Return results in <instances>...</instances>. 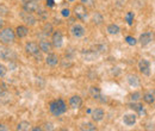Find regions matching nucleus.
Returning a JSON list of instances; mask_svg holds the SVG:
<instances>
[{
	"label": "nucleus",
	"mask_w": 155,
	"mask_h": 131,
	"mask_svg": "<svg viewBox=\"0 0 155 131\" xmlns=\"http://www.w3.org/2000/svg\"><path fill=\"white\" fill-rule=\"evenodd\" d=\"M142 98V94L140 93V92H134V93L130 95V99L133 100V101H137V100H140Z\"/></svg>",
	"instance_id": "7c9ffc66"
},
{
	"label": "nucleus",
	"mask_w": 155,
	"mask_h": 131,
	"mask_svg": "<svg viewBox=\"0 0 155 131\" xmlns=\"http://www.w3.org/2000/svg\"><path fill=\"white\" fill-rule=\"evenodd\" d=\"M136 119H137V116L136 114H125L123 117V122L125 125L128 126H131L136 123Z\"/></svg>",
	"instance_id": "f3484780"
},
{
	"label": "nucleus",
	"mask_w": 155,
	"mask_h": 131,
	"mask_svg": "<svg viewBox=\"0 0 155 131\" xmlns=\"http://www.w3.org/2000/svg\"><path fill=\"white\" fill-rule=\"evenodd\" d=\"M154 39V34L152 32V31H147V32H143L140 38H138V42L141 43V45H148Z\"/></svg>",
	"instance_id": "9d476101"
},
{
	"label": "nucleus",
	"mask_w": 155,
	"mask_h": 131,
	"mask_svg": "<svg viewBox=\"0 0 155 131\" xmlns=\"http://www.w3.org/2000/svg\"><path fill=\"white\" fill-rule=\"evenodd\" d=\"M71 34L75 38L84 37L85 34H86V29H85L81 24H74V25L71 28Z\"/></svg>",
	"instance_id": "1a4fd4ad"
},
{
	"label": "nucleus",
	"mask_w": 155,
	"mask_h": 131,
	"mask_svg": "<svg viewBox=\"0 0 155 131\" xmlns=\"http://www.w3.org/2000/svg\"><path fill=\"white\" fill-rule=\"evenodd\" d=\"M125 41H127V43L129 45H135L136 43H137V39L135 37H133V36H128V37L125 38Z\"/></svg>",
	"instance_id": "2f4dec72"
},
{
	"label": "nucleus",
	"mask_w": 155,
	"mask_h": 131,
	"mask_svg": "<svg viewBox=\"0 0 155 131\" xmlns=\"http://www.w3.org/2000/svg\"><path fill=\"white\" fill-rule=\"evenodd\" d=\"M25 53L30 56H36L37 54L41 53V49H39V45L35 42H28L25 44Z\"/></svg>",
	"instance_id": "20e7f679"
},
{
	"label": "nucleus",
	"mask_w": 155,
	"mask_h": 131,
	"mask_svg": "<svg viewBox=\"0 0 155 131\" xmlns=\"http://www.w3.org/2000/svg\"><path fill=\"white\" fill-rule=\"evenodd\" d=\"M129 107H130L131 110H134V111H137L138 113L143 112V106H142L141 104H136L135 101L131 103V104H129Z\"/></svg>",
	"instance_id": "393cba45"
},
{
	"label": "nucleus",
	"mask_w": 155,
	"mask_h": 131,
	"mask_svg": "<svg viewBox=\"0 0 155 131\" xmlns=\"http://www.w3.org/2000/svg\"><path fill=\"white\" fill-rule=\"evenodd\" d=\"M16 36L19 38H24L26 37L28 35H29V29H28V26H25V25H18L17 28H16Z\"/></svg>",
	"instance_id": "4468645a"
},
{
	"label": "nucleus",
	"mask_w": 155,
	"mask_h": 131,
	"mask_svg": "<svg viewBox=\"0 0 155 131\" xmlns=\"http://www.w3.org/2000/svg\"><path fill=\"white\" fill-rule=\"evenodd\" d=\"M80 130L94 131V130H97V128H96L94 124H92V123H84V124L80 125Z\"/></svg>",
	"instance_id": "412c9836"
},
{
	"label": "nucleus",
	"mask_w": 155,
	"mask_h": 131,
	"mask_svg": "<svg viewBox=\"0 0 155 131\" xmlns=\"http://www.w3.org/2000/svg\"><path fill=\"white\" fill-rule=\"evenodd\" d=\"M37 13H38V17L41 19H43V20L48 19V16H49V15H48V12H47V11H44V10H41V7L38 8V12H37Z\"/></svg>",
	"instance_id": "c756f323"
},
{
	"label": "nucleus",
	"mask_w": 155,
	"mask_h": 131,
	"mask_svg": "<svg viewBox=\"0 0 155 131\" xmlns=\"http://www.w3.org/2000/svg\"><path fill=\"white\" fill-rule=\"evenodd\" d=\"M38 45H39V49H41L42 53H47V54H49V53H51V50H53V44H51L50 42L45 41V39H42V41L38 43Z\"/></svg>",
	"instance_id": "f8f14e48"
},
{
	"label": "nucleus",
	"mask_w": 155,
	"mask_h": 131,
	"mask_svg": "<svg viewBox=\"0 0 155 131\" xmlns=\"http://www.w3.org/2000/svg\"><path fill=\"white\" fill-rule=\"evenodd\" d=\"M80 1L86 6H93L94 5V0H80Z\"/></svg>",
	"instance_id": "72a5a7b5"
},
{
	"label": "nucleus",
	"mask_w": 155,
	"mask_h": 131,
	"mask_svg": "<svg viewBox=\"0 0 155 131\" xmlns=\"http://www.w3.org/2000/svg\"><path fill=\"white\" fill-rule=\"evenodd\" d=\"M134 12H128L127 15H125V20H127V23L129 24V25H133V21H134Z\"/></svg>",
	"instance_id": "cd10ccee"
},
{
	"label": "nucleus",
	"mask_w": 155,
	"mask_h": 131,
	"mask_svg": "<svg viewBox=\"0 0 155 131\" xmlns=\"http://www.w3.org/2000/svg\"><path fill=\"white\" fill-rule=\"evenodd\" d=\"M30 129V123L29 122H20L17 125V130L18 131H26Z\"/></svg>",
	"instance_id": "5701e85b"
},
{
	"label": "nucleus",
	"mask_w": 155,
	"mask_h": 131,
	"mask_svg": "<svg viewBox=\"0 0 155 131\" xmlns=\"http://www.w3.org/2000/svg\"><path fill=\"white\" fill-rule=\"evenodd\" d=\"M23 8H24V11H26V12L35 13V12H37V11H38L39 2L38 1H34V0L24 1V4H23Z\"/></svg>",
	"instance_id": "39448f33"
},
{
	"label": "nucleus",
	"mask_w": 155,
	"mask_h": 131,
	"mask_svg": "<svg viewBox=\"0 0 155 131\" xmlns=\"http://www.w3.org/2000/svg\"><path fill=\"white\" fill-rule=\"evenodd\" d=\"M69 105L72 109H79L81 107L82 105V99L79 97V95H73L71 99H69Z\"/></svg>",
	"instance_id": "2eb2a0df"
},
{
	"label": "nucleus",
	"mask_w": 155,
	"mask_h": 131,
	"mask_svg": "<svg viewBox=\"0 0 155 131\" xmlns=\"http://www.w3.org/2000/svg\"><path fill=\"white\" fill-rule=\"evenodd\" d=\"M143 100H144L147 104H149V105L154 104L155 103V92H147V93H144L143 94Z\"/></svg>",
	"instance_id": "a211bd4d"
},
{
	"label": "nucleus",
	"mask_w": 155,
	"mask_h": 131,
	"mask_svg": "<svg viewBox=\"0 0 155 131\" xmlns=\"http://www.w3.org/2000/svg\"><path fill=\"white\" fill-rule=\"evenodd\" d=\"M23 1H28V0H23ZM34 1H41V0H34Z\"/></svg>",
	"instance_id": "a19ab883"
},
{
	"label": "nucleus",
	"mask_w": 155,
	"mask_h": 131,
	"mask_svg": "<svg viewBox=\"0 0 155 131\" xmlns=\"http://www.w3.org/2000/svg\"><path fill=\"white\" fill-rule=\"evenodd\" d=\"M0 130H2V131H6V130H8L7 128H6V125H4V124H0Z\"/></svg>",
	"instance_id": "4c0bfd02"
},
{
	"label": "nucleus",
	"mask_w": 155,
	"mask_h": 131,
	"mask_svg": "<svg viewBox=\"0 0 155 131\" xmlns=\"http://www.w3.org/2000/svg\"><path fill=\"white\" fill-rule=\"evenodd\" d=\"M49 111L54 116H61L67 111V105L62 99H56L49 104Z\"/></svg>",
	"instance_id": "f03ea898"
},
{
	"label": "nucleus",
	"mask_w": 155,
	"mask_h": 131,
	"mask_svg": "<svg viewBox=\"0 0 155 131\" xmlns=\"http://www.w3.org/2000/svg\"><path fill=\"white\" fill-rule=\"evenodd\" d=\"M51 44L54 48H61L63 44V35L60 30H56L53 35H51Z\"/></svg>",
	"instance_id": "0eeeda50"
},
{
	"label": "nucleus",
	"mask_w": 155,
	"mask_h": 131,
	"mask_svg": "<svg viewBox=\"0 0 155 131\" xmlns=\"http://www.w3.org/2000/svg\"><path fill=\"white\" fill-rule=\"evenodd\" d=\"M4 23H5V21H4V20H2V18L0 17V28H2V26H4Z\"/></svg>",
	"instance_id": "58836bf2"
},
{
	"label": "nucleus",
	"mask_w": 155,
	"mask_h": 131,
	"mask_svg": "<svg viewBox=\"0 0 155 131\" xmlns=\"http://www.w3.org/2000/svg\"><path fill=\"white\" fill-rule=\"evenodd\" d=\"M8 12H10L8 7L6 5H4V4H0V16H7Z\"/></svg>",
	"instance_id": "bb28decb"
},
{
	"label": "nucleus",
	"mask_w": 155,
	"mask_h": 131,
	"mask_svg": "<svg viewBox=\"0 0 155 131\" xmlns=\"http://www.w3.org/2000/svg\"><path fill=\"white\" fill-rule=\"evenodd\" d=\"M61 15H62L63 17H67V18H68V17L71 16V11H69L68 8H63L62 12H61Z\"/></svg>",
	"instance_id": "f704fd0d"
},
{
	"label": "nucleus",
	"mask_w": 155,
	"mask_h": 131,
	"mask_svg": "<svg viewBox=\"0 0 155 131\" xmlns=\"http://www.w3.org/2000/svg\"><path fill=\"white\" fill-rule=\"evenodd\" d=\"M138 69H140V72L143 75L149 76L150 75V62L148 60H146V58L140 60V62H138Z\"/></svg>",
	"instance_id": "6e6552de"
},
{
	"label": "nucleus",
	"mask_w": 155,
	"mask_h": 131,
	"mask_svg": "<svg viewBox=\"0 0 155 131\" xmlns=\"http://www.w3.org/2000/svg\"><path fill=\"white\" fill-rule=\"evenodd\" d=\"M21 19H23V21L26 24V25H30V26H32V25H35L36 24V21H37V19L34 17V15L32 13H30V12H26V11H24V12H21Z\"/></svg>",
	"instance_id": "9b49d317"
},
{
	"label": "nucleus",
	"mask_w": 155,
	"mask_h": 131,
	"mask_svg": "<svg viewBox=\"0 0 155 131\" xmlns=\"http://www.w3.org/2000/svg\"><path fill=\"white\" fill-rule=\"evenodd\" d=\"M16 42V32L11 28H6L0 31V43L2 45H11Z\"/></svg>",
	"instance_id": "f257e3e1"
},
{
	"label": "nucleus",
	"mask_w": 155,
	"mask_h": 131,
	"mask_svg": "<svg viewBox=\"0 0 155 131\" xmlns=\"http://www.w3.org/2000/svg\"><path fill=\"white\" fill-rule=\"evenodd\" d=\"M6 73H7V68L2 63H0V77H4Z\"/></svg>",
	"instance_id": "473e14b6"
},
{
	"label": "nucleus",
	"mask_w": 155,
	"mask_h": 131,
	"mask_svg": "<svg viewBox=\"0 0 155 131\" xmlns=\"http://www.w3.org/2000/svg\"><path fill=\"white\" fill-rule=\"evenodd\" d=\"M34 131H41V130H43L42 128H35V129H32Z\"/></svg>",
	"instance_id": "ea45409f"
},
{
	"label": "nucleus",
	"mask_w": 155,
	"mask_h": 131,
	"mask_svg": "<svg viewBox=\"0 0 155 131\" xmlns=\"http://www.w3.org/2000/svg\"><path fill=\"white\" fill-rule=\"evenodd\" d=\"M104 116H105V113H104L103 109H96L94 111H92V119L94 122H101Z\"/></svg>",
	"instance_id": "dca6fc26"
},
{
	"label": "nucleus",
	"mask_w": 155,
	"mask_h": 131,
	"mask_svg": "<svg viewBox=\"0 0 155 131\" xmlns=\"http://www.w3.org/2000/svg\"><path fill=\"white\" fill-rule=\"evenodd\" d=\"M128 82H129V85L130 86H138L140 85V80H138V77L136 76V75H128Z\"/></svg>",
	"instance_id": "aec40b11"
},
{
	"label": "nucleus",
	"mask_w": 155,
	"mask_h": 131,
	"mask_svg": "<svg viewBox=\"0 0 155 131\" xmlns=\"http://www.w3.org/2000/svg\"><path fill=\"white\" fill-rule=\"evenodd\" d=\"M0 58L5 61H13L16 60V53L11 48H8V45L0 47Z\"/></svg>",
	"instance_id": "7ed1b4c3"
},
{
	"label": "nucleus",
	"mask_w": 155,
	"mask_h": 131,
	"mask_svg": "<svg viewBox=\"0 0 155 131\" xmlns=\"http://www.w3.org/2000/svg\"><path fill=\"white\" fill-rule=\"evenodd\" d=\"M47 6L48 7H53L54 6V0H47Z\"/></svg>",
	"instance_id": "e433bc0d"
},
{
	"label": "nucleus",
	"mask_w": 155,
	"mask_h": 131,
	"mask_svg": "<svg viewBox=\"0 0 155 131\" xmlns=\"http://www.w3.org/2000/svg\"><path fill=\"white\" fill-rule=\"evenodd\" d=\"M82 54H86V55H87V56H86V60H87V61H92L94 57L97 56V54H96L94 51H92V50H88V51H86V53L82 51Z\"/></svg>",
	"instance_id": "c85d7f7f"
},
{
	"label": "nucleus",
	"mask_w": 155,
	"mask_h": 131,
	"mask_svg": "<svg viewBox=\"0 0 155 131\" xmlns=\"http://www.w3.org/2000/svg\"><path fill=\"white\" fill-rule=\"evenodd\" d=\"M68 1H71V2H72V1H74V0H68Z\"/></svg>",
	"instance_id": "79ce46f5"
},
{
	"label": "nucleus",
	"mask_w": 155,
	"mask_h": 131,
	"mask_svg": "<svg viewBox=\"0 0 155 131\" xmlns=\"http://www.w3.org/2000/svg\"><path fill=\"white\" fill-rule=\"evenodd\" d=\"M92 20H93V23H94V24L100 25V24H103L104 18H103V16H101L99 12H94V15H93V17H92Z\"/></svg>",
	"instance_id": "4be33fe9"
},
{
	"label": "nucleus",
	"mask_w": 155,
	"mask_h": 131,
	"mask_svg": "<svg viewBox=\"0 0 155 131\" xmlns=\"http://www.w3.org/2000/svg\"><path fill=\"white\" fill-rule=\"evenodd\" d=\"M106 30H107V32H109L110 35H117V34H119V31H120L119 26L116 25V24H110V25H107Z\"/></svg>",
	"instance_id": "6ab92c4d"
},
{
	"label": "nucleus",
	"mask_w": 155,
	"mask_h": 131,
	"mask_svg": "<svg viewBox=\"0 0 155 131\" xmlns=\"http://www.w3.org/2000/svg\"><path fill=\"white\" fill-rule=\"evenodd\" d=\"M74 15H75V17H77L78 19H81V20L86 19L87 16H88V12H87L86 6H85L84 4L77 5V6L74 7Z\"/></svg>",
	"instance_id": "423d86ee"
},
{
	"label": "nucleus",
	"mask_w": 155,
	"mask_h": 131,
	"mask_svg": "<svg viewBox=\"0 0 155 131\" xmlns=\"http://www.w3.org/2000/svg\"><path fill=\"white\" fill-rule=\"evenodd\" d=\"M90 93L92 95V98H94V99L101 98V94H100V91H99L98 87H91V88H90Z\"/></svg>",
	"instance_id": "b1692460"
},
{
	"label": "nucleus",
	"mask_w": 155,
	"mask_h": 131,
	"mask_svg": "<svg viewBox=\"0 0 155 131\" xmlns=\"http://www.w3.org/2000/svg\"><path fill=\"white\" fill-rule=\"evenodd\" d=\"M43 32H44V35H47V36L53 35V25H51V24H45V25L43 26Z\"/></svg>",
	"instance_id": "a878e982"
},
{
	"label": "nucleus",
	"mask_w": 155,
	"mask_h": 131,
	"mask_svg": "<svg viewBox=\"0 0 155 131\" xmlns=\"http://www.w3.org/2000/svg\"><path fill=\"white\" fill-rule=\"evenodd\" d=\"M58 61H60V60H58V56L56 54H54V53H49L48 56L45 57V63H47L48 66H50V67L58 66Z\"/></svg>",
	"instance_id": "ddd939ff"
},
{
	"label": "nucleus",
	"mask_w": 155,
	"mask_h": 131,
	"mask_svg": "<svg viewBox=\"0 0 155 131\" xmlns=\"http://www.w3.org/2000/svg\"><path fill=\"white\" fill-rule=\"evenodd\" d=\"M5 93H6V87L5 86H0V98Z\"/></svg>",
	"instance_id": "c9c22d12"
}]
</instances>
